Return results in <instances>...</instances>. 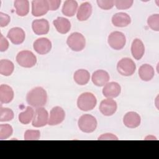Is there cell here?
<instances>
[{
    "instance_id": "6da1fadb",
    "label": "cell",
    "mask_w": 159,
    "mask_h": 159,
    "mask_svg": "<svg viewBox=\"0 0 159 159\" xmlns=\"http://www.w3.org/2000/svg\"><path fill=\"white\" fill-rule=\"evenodd\" d=\"M27 103L34 107L38 108L44 106L47 101V94L42 87H35L27 94Z\"/></svg>"
},
{
    "instance_id": "7a4b0ae2",
    "label": "cell",
    "mask_w": 159,
    "mask_h": 159,
    "mask_svg": "<svg viewBox=\"0 0 159 159\" xmlns=\"http://www.w3.org/2000/svg\"><path fill=\"white\" fill-rule=\"evenodd\" d=\"M96 104V98L93 93L89 92L80 94L77 100V106L83 111H88L93 109Z\"/></svg>"
},
{
    "instance_id": "3957f363",
    "label": "cell",
    "mask_w": 159,
    "mask_h": 159,
    "mask_svg": "<svg viewBox=\"0 0 159 159\" xmlns=\"http://www.w3.org/2000/svg\"><path fill=\"white\" fill-rule=\"evenodd\" d=\"M97 120L96 118L90 114H84L81 116L78 121L80 129L85 133H91L94 132L97 127Z\"/></svg>"
},
{
    "instance_id": "277c9868",
    "label": "cell",
    "mask_w": 159,
    "mask_h": 159,
    "mask_svg": "<svg viewBox=\"0 0 159 159\" xmlns=\"http://www.w3.org/2000/svg\"><path fill=\"white\" fill-rule=\"evenodd\" d=\"M66 43L72 50L80 52L85 47L86 40L81 33L73 32L68 36L66 40Z\"/></svg>"
},
{
    "instance_id": "5b68a950",
    "label": "cell",
    "mask_w": 159,
    "mask_h": 159,
    "mask_svg": "<svg viewBox=\"0 0 159 159\" xmlns=\"http://www.w3.org/2000/svg\"><path fill=\"white\" fill-rule=\"evenodd\" d=\"M17 63L24 68H31L37 63L36 56L29 50H22L19 52L16 56Z\"/></svg>"
},
{
    "instance_id": "8992f818",
    "label": "cell",
    "mask_w": 159,
    "mask_h": 159,
    "mask_svg": "<svg viewBox=\"0 0 159 159\" xmlns=\"http://www.w3.org/2000/svg\"><path fill=\"white\" fill-rule=\"evenodd\" d=\"M136 70V65L134 61L129 58H123L120 60L117 65L118 73L125 76L132 75Z\"/></svg>"
},
{
    "instance_id": "52a82bcc",
    "label": "cell",
    "mask_w": 159,
    "mask_h": 159,
    "mask_svg": "<svg viewBox=\"0 0 159 159\" xmlns=\"http://www.w3.org/2000/svg\"><path fill=\"white\" fill-rule=\"evenodd\" d=\"M107 42L112 48L117 50H120L123 48L125 45V36L121 32H112L108 36Z\"/></svg>"
},
{
    "instance_id": "ba28073f",
    "label": "cell",
    "mask_w": 159,
    "mask_h": 159,
    "mask_svg": "<svg viewBox=\"0 0 159 159\" xmlns=\"http://www.w3.org/2000/svg\"><path fill=\"white\" fill-rule=\"evenodd\" d=\"M48 121V114L47 111L41 107L36 109L33 119L32 126L35 127H41L47 125Z\"/></svg>"
},
{
    "instance_id": "9c48e42d",
    "label": "cell",
    "mask_w": 159,
    "mask_h": 159,
    "mask_svg": "<svg viewBox=\"0 0 159 159\" xmlns=\"http://www.w3.org/2000/svg\"><path fill=\"white\" fill-rule=\"evenodd\" d=\"M117 108V106L116 102L110 98L102 100L99 107L100 112L106 116L113 115L116 112Z\"/></svg>"
},
{
    "instance_id": "30bf717a",
    "label": "cell",
    "mask_w": 159,
    "mask_h": 159,
    "mask_svg": "<svg viewBox=\"0 0 159 159\" xmlns=\"http://www.w3.org/2000/svg\"><path fill=\"white\" fill-rule=\"evenodd\" d=\"M34 50L40 55L48 53L52 48V43L49 39L42 37L37 39L33 44Z\"/></svg>"
},
{
    "instance_id": "8fae6325",
    "label": "cell",
    "mask_w": 159,
    "mask_h": 159,
    "mask_svg": "<svg viewBox=\"0 0 159 159\" xmlns=\"http://www.w3.org/2000/svg\"><path fill=\"white\" fill-rule=\"evenodd\" d=\"M49 10L48 1L34 0L32 1V14L39 17L45 14Z\"/></svg>"
},
{
    "instance_id": "7c38bea8",
    "label": "cell",
    "mask_w": 159,
    "mask_h": 159,
    "mask_svg": "<svg viewBox=\"0 0 159 159\" xmlns=\"http://www.w3.org/2000/svg\"><path fill=\"white\" fill-rule=\"evenodd\" d=\"M65 117V112L64 110L59 106L53 107L50 111V117L48 124L50 125H56L61 123Z\"/></svg>"
},
{
    "instance_id": "4fadbf2b",
    "label": "cell",
    "mask_w": 159,
    "mask_h": 159,
    "mask_svg": "<svg viewBox=\"0 0 159 159\" xmlns=\"http://www.w3.org/2000/svg\"><path fill=\"white\" fill-rule=\"evenodd\" d=\"M120 91L121 88L119 83L110 82L104 85L102 89V94L106 98L112 99L117 97L120 94Z\"/></svg>"
},
{
    "instance_id": "5bb4252c",
    "label": "cell",
    "mask_w": 159,
    "mask_h": 159,
    "mask_svg": "<svg viewBox=\"0 0 159 159\" xmlns=\"http://www.w3.org/2000/svg\"><path fill=\"white\" fill-rule=\"evenodd\" d=\"M7 37L12 43L19 45L24 41L25 34L22 29L20 27H13L9 30Z\"/></svg>"
},
{
    "instance_id": "9a60e30c",
    "label": "cell",
    "mask_w": 159,
    "mask_h": 159,
    "mask_svg": "<svg viewBox=\"0 0 159 159\" xmlns=\"http://www.w3.org/2000/svg\"><path fill=\"white\" fill-rule=\"evenodd\" d=\"M32 28L35 34L45 35L48 32L50 25L48 21L45 19H35L32 23Z\"/></svg>"
},
{
    "instance_id": "2e32d148",
    "label": "cell",
    "mask_w": 159,
    "mask_h": 159,
    "mask_svg": "<svg viewBox=\"0 0 159 159\" xmlns=\"http://www.w3.org/2000/svg\"><path fill=\"white\" fill-rule=\"evenodd\" d=\"M141 119L137 112H129L125 114L123 118V122L124 125L130 129H134L139 127L140 124Z\"/></svg>"
},
{
    "instance_id": "e0dca14e",
    "label": "cell",
    "mask_w": 159,
    "mask_h": 159,
    "mask_svg": "<svg viewBox=\"0 0 159 159\" xmlns=\"http://www.w3.org/2000/svg\"><path fill=\"white\" fill-rule=\"evenodd\" d=\"M109 75L103 70H98L95 71L92 75V81L97 86H103L109 80Z\"/></svg>"
},
{
    "instance_id": "ac0fdd59",
    "label": "cell",
    "mask_w": 159,
    "mask_h": 159,
    "mask_svg": "<svg viewBox=\"0 0 159 159\" xmlns=\"http://www.w3.org/2000/svg\"><path fill=\"white\" fill-rule=\"evenodd\" d=\"M131 19L129 15L125 12H117L113 15L112 17V23L114 25L119 27H126L130 24Z\"/></svg>"
},
{
    "instance_id": "d6986e66",
    "label": "cell",
    "mask_w": 159,
    "mask_h": 159,
    "mask_svg": "<svg viewBox=\"0 0 159 159\" xmlns=\"http://www.w3.org/2000/svg\"><path fill=\"white\" fill-rule=\"evenodd\" d=\"M131 52L135 60H140L144 55L145 47L142 41L139 39L133 40L131 45Z\"/></svg>"
},
{
    "instance_id": "ffe728a7",
    "label": "cell",
    "mask_w": 159,
    "mask_h": 159,
    "mask_svg": "<svg viewBox=\"0 0 159 159\" xmlns=\"http://www.w3.org/2000/svg\"><path fill=\"white\" fill-rule=\"evenodd\" d=\"M53 24L57 30L62 34H66L71 29V23L69 20L63 17H57L53 21Z\"/></svg>"
},
{
    "instance_id": "44dd1931",
    "label": "cell",
    "mask_w": 159,
    "mask_h": 159,
    "mask_svg": "<svg viewBox=\"0 0 159 159\" xmlns=\"http://www.w3.org/2000/svg\"><path fill=\"white\" fill-rule=\"evenodd\" d=\"M92 13V6L88 2L82 3L77 11L76 17L80 21L86 20L91 16Z\"/></svg>"
},
{
    "instance_id": "7402d4cb",
    "label": "cell",
    "mask_w": 159,
    "mask_h": 159,
    "mask_svg": "<svg viewBox=\"0 0 159 159\" xmlns=\"http://www.w3.org/2000/svg\"><path fill=\"white\" fill-rule=\"evenodd\" d=\"M14 98V91L11 87L7 84L0 86V101L1 103L7 104Z\"/></svg>"
},
{
    "instance_id": "603a6c76",
    "label": "cell",
    "mask_w": 159,
    "mask_h": 159,
    "mask_svg": "<svg viewBox=\"0 0 159 159\" xmlns=\"http://www.w3.org/2000/svg\"><path fill=\"white\" fill-rule=\"evenodd\" d=\"M139 75L142 80L148 81L153 78L155 75V71L150 65L143 64L139 68Z\"/></svg>"
},
{
    "instance_id": "cb8c5ba5",
    "label": "cell",
    "mask_w": 159,
    "mask_h": 159,
    "mask_svg": "<svg viewBox=\"0 0 159 159\" xmlns=\"http://www.w3.org/2000/svg\"><path fill=\"white\" fill-rule=\"evenodd\" d=\"M90 78V75L88 71L84 69L76 70L73 75L74 81L79 85L86 84Z\"/></svg>"
},
{
    "instance_id": "d4e9b609",
    "label": "cell",
    "mask_w": 159,
    "mask_h": 159,
    "mask_svg": "<svg viewBox=\"0 0 159 159\" xmlns=\"http://www.w3.org/2000/svg\"><path fill=\"white\" fill-rule=\"evenodd\" d=\"M78 8V2L75 0H67L65 1L62 7V13L68 17L73 16Z\"/></svg>"
},
{
    "instance_id": "484cf974",
    "label": "cell",
    "mask_w": 159,
    "mask_h": 159,
    "mask_svg": "<svg viewBox=\"0 0 159 159\" xmlns=\"http://www.w3.org/2000/svg\"><path fill=\"white\" fill-rule=\"evenodd\" d=\"M16 14L19 16H26L29 11V2L27 0H16L14 1Z\"/></svg>"
},
{
    "instance_id": "4316f807",
    "label": "cell",
    "mask_w": 159,
    "mask_h": 159,
    "mask_svg": "<svg viewBox=\"0 0 159 159\" xmlns=\"http://www.w3.org/2000/svg\"><path fill=\"white\" fill-rule=\"evenodd\" d=\"M14 69V65L13 63L6 59L1 60L0 61V73L2 75L8 76H10Z\"/></svg>"
},
{
    "instance_id": "83f0119b",
    "label": "cell",
    "mask_w": 159,
    "mask_h": 159,
    "mask_svg": "<svg viewBox=\"0 0 159 159\" xmlns=\"http://www.w3.org/2000/svg\"><path fill=\"white\" fill-rule=\"evenodd\" d=\"M34 116V111L32 107L27 106L25 111L19 114V120L22 124H28L33 119Z\"/></svg>"
},
{
    "instance_id": "f1b7e54d",
    "label": "cell",
    "mask_w": 159,
    "mask_h": 159,
    "mask_svg": "<svg viewBox=\"0 0 159 159\" xmlns=\"http://www.w3.org/2000/svg\"><path fill=\"white\" fill-rule=\"evenodd\" d=\"M14 118L13 111L7 107H2V106L0 107V121L5 122L11 120Z\"/></svg>"
},
{
    "instance_id": "f546056e",
    "label": "cell",
    "mask_w": 159,
    "mask_h": 159,
    "mask_svg": "<svg viewBox=\"0 0 159 159\" xmlns=\"http://www.w3.org/2000/svg\"><path fill=\"white\" fill-rule=\"evenodd\" d=\"M13 132V129L9 124H1L0 125V139L4 140L9 138Z\"/></svg>"
},
{
    "instance_id": "4dcf8cb0",
    "label": "cell",
    "mask_w": 159,
    "mask_h": 159,
    "mask_svg": "<svg viewBox=\"0 0 159 159\" xmlns=\"http://www.w3.org/2000/svg\"><path fill=\"white\" fill-rule=\"evenodd\" d=\"M148 25L155 31L159 30V14H155L148 17L147 19Z\"/></svg>"
},
{
    "instance_id": "1f68e13d",
    "label": "cell",
    "mask_w": 159,
    "mask_h": 159,
    "mask_svg": "<svg viewBox=\"0 0 159 159\" xmlns=\"http://www.w3.org/2000/svg\"><path fill=\"white\" fill-rule=\"evenodd\" d=\"M40 137V132L38 130H27L24 133V140H39Z\"/></svg>"
},
{
    "instance_id": "d6a6232c",
    "label": "cell",
    "mask_w": 159,
    "mask_h": 159,
    "mask_svg": "<svg viewBox=\"0 0 159 159\" xmlns=\"http://www.w3.org/2000/svg\"><path fill=\"white\" fill-rule=\"evenodd\" d=\"M134 1L133 0H116L114 1V4L118 9H127L130 8Z\"/></svg>"
},
{
    "instance_id": "836d02e7",
    "label": "cell",
    "mask_w": 159,
    "mask_h": 159,
    "mask_svg": "<svg viewBox=\"0 0 159 159\" xmlns=\"http://www.w3.org/2000/svg\"><path fill=\"white\" fill-rule=\"evenodd\" d=\"M97 4L98 6L104 10L111 9L114 5V1L113 0H98Z\"/></svg>"
},
{
    "instance_id": "e575fe53",
    "label": "cell",
    "mask_w": 159,
    "mask_h": 159,
    "mask_svg": "<svg viewBox=\"0 0 159 159\" xmlns=\"http://www.w3.org/2000/svg\"><path fill=\"white\" fill-rule=\"evenodd\" d=\"M11 18L9 15L0 12V26L1 27L7 26L10 22Z\"/></svg>"
},
{
    "instance_id": "d590c367",
    "label": "cell",
    "mask_w": 159,
    "mask_h": 159,
    "mask_svg": "<svg viewBox=\"0 0 159 159\" xmlns=\"http://www.w3.org/2000/svg\"><path fill=\"white\" fill-rule=\"evenodd\" d=\"M9 47V42L6 38L3 37V35L0 34V51L4 52L7 50Z\"/></svg>"
},
{
    "instance_id": "8d00e7d4",
    "label": "cell",
    "mask_w": 159,
    "mask_h": 159,
    "mask_svg": "<svg viewBox=\"0 0 159 159\" xmlns=\"http://www.w3.org/2000/svg\"><path fill=\"white\" fill-rule=\"evenodd\" d=\"M61 0H48L49 10L55 11L58 9L61 4Z\"/></svg>"
},
{
    "instance_id": "74e56055",
    "label": "cell",
    "mask_w": 159,
    "mask_h": 159,
    "mask_svg": "<svg viewBox=\"0 0 159 159\" xmlns=\"http://www.w3.org/2000/svg\"><path fill=\"white\" fill-rule=\"evenodd\" d=\"M98 140H118V138L112 134H104L99 137Z\"/></svg>"
}]
</instances>
